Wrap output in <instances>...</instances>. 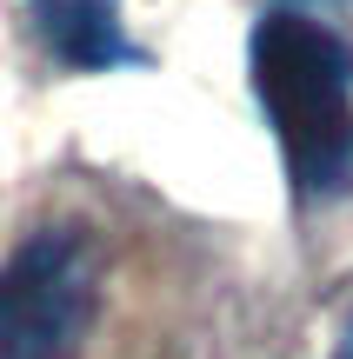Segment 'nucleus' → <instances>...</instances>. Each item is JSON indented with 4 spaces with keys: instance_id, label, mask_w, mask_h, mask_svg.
Returning <instances> with one entry per match:
<instances>
[{
    "instance_id": "f257e3e1",
    "label": "nucleus",
    "mask_w": 353,
    "mask_h": 359,
    "mask_svg": "<svg viewBox=\"0 0 353 359\" xmlns=\"http://www.w3.org/2000/svg\"><path fill=\"white\" fill-rule=\"evenodd\" d=\"M253 93L280 140L293 187L333 193L353 167V53L307 13H260L253 27Z\"/></svg>"
},
{
    "instance_id": "20e7f679",
    "label": "nucleus",
    "mask_w": 353,
    "mask_h": 359,
    "mask_svg": "<svg viewBox=\"0 0 353 359\" xmlns=\"http://www.w3.org/2000/svg\"><path fill=\"white\" fill-rule=\"evenodd\" d=\"M340 359H353V320H347V339H340Z\"/></svg>"
},
{
    "instance_id": "f03ea898",
    "label": "nucleus",
    "mask_w": 353,
    "mask_h": 359,
    "mask_svg": "<svg viewBox=\"0 0 353 359\" xmlns=\"http://www.w3.org/2000/svg\"><path fill=\"white\" fill-rule=\"evenodd\" d=\"M100 313V259L74 226H40L0 273V359H74Z\"/></svg>"
},
{
    "instance_id": "7ed1b4c3",
    "label": "nucleus",
    "mask_w": 353,
    "mask_h": 359,
    "mask_svg": "<svg viewBox=\"0 0 353 359\" xmlns=\"http://www.w3.org/2000/svg\"><path fill=\"white\" fill-rule=\"evenodd\" d=\"M27 13H34V34L47 40V53L80 67V74L140 60V47L120 27V0H27Z\"/></svg>"
}]
</instances>
